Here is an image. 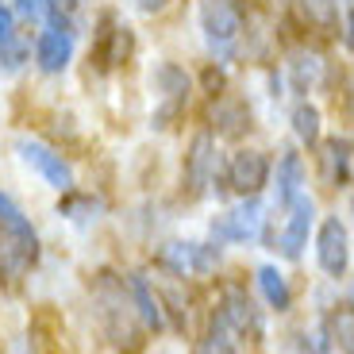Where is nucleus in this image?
I'll return each mask as SVG.
<instances>
[{"label": "nucleus", "mask_w": 354, "mask_h": 354, "mask_svg": "<svg viewBox=\"0 0 354 354\" xmlns=\"http://www.w3.org/2000/svg\"><path fill=\"white\" fill-rule=\"evenodd\" d=\"M39 262V235L8 193H0V277L19 281Z\"/></svg>", "instance_id": "1"}, {"label": "nucleus", "mask_w": 354, "mask_h": 354, "mask_svg": "<svg viewBox=\"0 0 354 354\" xmlns=\"http://www.w3.org/2000/svg\"><path fill=\"white\" fill-rule=\"evenodd\" d=\"M97 304H100V324L115 351L139 354L142 351V319L127 297V281L115 274H97Z\"/></svg>", "instance_id": "2"}, {"label": "nucleus", "mask_w": 354, "mask_h": 354, "mask_svg": "<svg viewBox=\"0 0 354 354\" xmlns=\"http://www.w3.org/2000/svg\"><path fill=\"white\" fill-rule=\"evenodd\" d=\"M201 24H204V39L212 43V50L227 54L231 46H235V39H239V31H243L239 0H204Z\"/></svg>", "instance_id": "3"}, {"label": "nucleus", "mask_w": 354, "mask_h": 354, "mask_svg": "<svg viewBox=\"0 0 354 354\" xmlns=\"http://www.w3.org/2000/svg\"><path fill=\"white\" fill-rule=\"evenodd\" d=\"M262 220H266L262 204H258L254 196H247L239 208H231L227 216H220V220L212 223V239L216 243H250V239H258Z\"/></svg>", "instance_id": "4"}, {"label": "nucleus", "mask_w": 354, "mask_h": 354, "mask_svg": "<svg viewBox=\"0 0 354 354\" xmlns=\"http://www.w3.org/2000/svg\"><path fill=\"white\" fill-rule=\"evenodd\" d=\"M216 316L223 319V328L239 339H262V316H258L254 301H250L243 289H227L220 301V312Z\"/></svg>", "instance_id": "5"}, {"label": "nucleus", "mask_w": 354, "mask_h": 354, "mask_svg": "<svg viewBox=\"0 0 354 354\" xmlns=\"http://www.w3.org/2000/svg\"><path fill=\"white\" fill-rule=\"evenodd\" d=\"M316 258H319V270L328 277H343L346 274V262H351V243H346V227L343 220H324L319 223V235H316Z\"/></svg>", "instance_id": "6"}, {"label": "nucleus", "mask_w": 354, "mask_h": 354, "mask_svg": "<svg viewBox=\"0 0 354 354\" xmlns=\"http://www.w3.org/2000/svg\"><path fill=\"white\" fill-rule=\"evenodd\" d=\"M16 151H19V158H24L27 166H35L39 174L46 177V185H54L58 193H70L73 189V169H70V162H66L62 154H54L50 147L31 142V139H19Z\"/></svg>", "instance_id": "7"}, {"label": "nucleus", "mask_w": 354, "mask_h": 354, "mask_svg": "<svg viewBox=\"0 0 354 354\" xmlns=\"http://www.w3.org/2000/svg\"><path fill=\"white\" fill-rule=\"evenodd\" d=\"M270 181V158L262 151H239L227 166V185L243 196H258Z\"/></svg>", "instance_id": "8"}, {"label": "nucleus", "mask_w": 354, "mask_h": 354, "mask_svg": "<svg viewBox=\"0 0 354 354\" xmlns=\"http://www.w3.org/2000/svg\"><path fill=\"white\" fill-rule=\"evenodd\" d=\"M212 177H216V147H212V135L201 131V135H193L189 154H185V185L201 196L204 189L212 185Z\"/></svg>", "instance_id": "9"}, {"label": "nucleus", "mask_w": 354, "mask_h": 354, "mask_svg": "<svg viewBox=\"0 0 354 354\" xmlns=\"http://www.w3.org/2000/svg\"><path fill=\"white\" fill-rule=\"evenodd\" d=\"M312 220H316V204H312V196H297V201L289 204V223H285L281 239H277V247H281L285 258H301L304 243H308V227Z\"/></svg>", "instance_id": "10"}, {"label": "nucleus", "mask_w": 354, "mask_h": 354, "mask_svg": "<svg viewBox=\"0 0 354 354\" xmlns=\"http://www.w3.org/2000/svg\"><path fill=\"white\" fill-rule=\"evenodd\" d=\"M73 58V31L62 27H46L43 35L35 39V62L43 73H62Z\"/></svg>", "instance_id": "11"}, {"label": "nucleus", "mask_w": 354, "mask_h": 354, "mask_svg": "<svg viewBox=\"0 0 354 354\" xmlns=\"http://www.w3.org/2000/svg\"><path fill=\"white\" fill-rule=\"evenodd\" d=\"M127 297H131L135 312H139L142 328L147 331H162L166 328V308H162V297L154 292V285L142 274H127Z\"/></svg>", "instance_id": "12"}, {"label": "nucleus", "mask_w": 354, "mask_h": 354, "mask_svg": "<svg viewBox=\"0 0 354 354\" xmlns=\"http://www.w3.org/2000/svg\"><path fill=\"white\" fill-rule=\"evenodd\" d=\"M154 85H158V93L166 97V112H174V108H181L189 100V73L181 70V66L174 62H162L158 70H154Z\"/></svg>", "instance_id": "13"}, {"label": "nucleus", "mask_w": 354, "mask_h": 354, "mask_svg": "<svg viewBox=\"0 0 354 354\" xmlns=\"http://www.w3.org/2000/svg\"><path fill=\"white\" fill-rule=\"evenodd\" d=\"M301 185H304V162L301 154H285L277 162V204L289 208L297 196H301Z\"/></svg>", "instance_id": "14"}, {"label": "nucleus", "mask_w": 354, "mask_h": 354, "mask_svg": "<svg viewBox=\"0 0 354 354\" xmlns=\"http://www.w3.org/2000/svg\"><path fill=\"white\" fill-rule=\"evenodd\" d=\"M351 142L346 139H328L324 142V154H319V162H324V174H328V181L331 185H343L346 177H351Z\"/></svg>", "instance_id": "15"}, {"label": "nucleus", "mask_w": 354, "mask_h": 354, "mask_svg": "<svg viewBox=\"0 0 354 354\" xmlns=\"http://www.w3.org/2000/svg\"><path fill=\"white\" fill-rule=\"evenodd\" d=\"M212 124L220 135H227V139H235V135H243L250 127V112L243 100H220V104L212 108Z\"/></svg>", "instance_id": "16"}, {"label": "nucleus", "mask_w": 354, "mask_h": 354, "mask_svg": "<svg viewBox=\"0 0 354 354\" xmlns=\"http://www.w3.org/2000/svg\"><path fill=\"white\" fill-rule=\"evenodd\" d=\"M319 73H324V62H319L316 50H297L289 58V77H292V88H297V93H308L319 81Z\"/></svg>", "instance_id": "17"}, {"label": "nucleus", "mask_w": 354, "mask_h": 354, "mask_svg": "<svg viewBox=\"0 0 354 354\" xmlns=\"http://www.w3.org/2000/svg\"><path fill=\"white\" fill-rule=\"evenodd\" d=\"M258 285H262V292H266V301H270V308L289 312L292 292H289V281H285V274L277 270V266H262V270H258Z\"/></svg>", "instance_id": "18"}, {"label": "nucleus", "mask_w": 354, "mask_h": 354, "mask_svg": "<svg viewBox=\"0 0 354 354\" xmlns=\"http://www.w3.org/2000/svg\"><path fill=\"white\" fill-rule=\"evenodd\" d=\"M328 335L343 354H354V304H339L328 319Z\"/></svg>", "instance_id": "19"}, {"label": "nucleus", "mask_w": 354, "mask_h": 354, "mask_svg": "<svg viewBox=\"0 0 354 354\" xmlns=\"http://www.w3.org/2000/svg\"><path fill=\"white\" fill-rule=\"evenodd\" d=\"M292 131H297V139L308 142V147H316L319 142V112L312 104H297L292 108Z\"/></svg>", "instance_id": "20"}, {"label": "nucleus", "mask_w": 354, "mask_h": 354, "mask_svg": "<svg viewBox=\"0 0 354 354\" xmlns=\"http://www.w3.org/2000/svg\"><path fill=\"white\" fill-rule=\"evenodd\" d=\"M196 354H235V343H231V331L223 328V319L216 316L212 328H208V335L196 343Z\"/></svg>", "instance_id": "21"}, {"label": "nucleus", "mask_w": 354, "mask_h": 354, "mask_svg": "<svg viewBox=\"0 0 354 354\" xmlns=\"http://www.w3.org/2000/svg\"><path fill=\"white\" fill-rule=\"evenodd\" d=\"M24 62H31V43H27V39H19V35L4 39V43H0V70L16 73Z\"/></svg>", "instance_id": "22"}, {"label": "nucleus", "mask_w": 354, "mask_h": 354, "mask_svg": "<svg viewBox=\"0 0 354 354\" xmlns=\"http://www.w3.org/2000/svg\"><path fill=\"white\" fill-rule=\"evenodd\" d=\"M162 262L174 270V274H193V243H169L162 250Z\"/></svg>", "instance_id": "23"}, {"label": "nucleus", "mask_w": 354, "mask_h": 354, "mask_svg": "<svg viewBox=\"0 0 354 354\" xmlns=\"http://www.w3.org/2000/svg\"><path fill=\"white\" fill-rule=\"evenodd\" d=\"M220 266V243H193V274H212Z\"/></svg>", "instance_id": "24"}, {"label": "nucleus", "mask_w": 354, "mask_h": 354, "mask_svg": "<svg viewBox=\"0 0 354 354\" xmlns=\"http://www.w3.org/2000/svg\"><path fill=\"white\" fill-rule=\"evenodd\" d=\"M304 12H308V19L312 24H319V27H331L335 24V4H328V0H304Z\"/></svg>", "instance_id": "25"}, {"label": "nucleus", "mask_w": 354, "mask_h": 354, "mask_svg": "<svg viewBox=\"0 0 354 354\" xmlns=\"http://www.w3.org/2000/svg\"><path fill=\"white\" fill-rule=\"evenodd\" d=\"M54 4H58V0H16V12L24 19H43L54 12Z\"/></svg>", "instance_id": "26"}, {"label": "nucleus", "mask_w": 354, "mask_h": 354, "mask_svg": "<svg viewBox=\"0 0 354 354\" xmlns=\"http://www.w3.org/2000/svg\"><path fill=\"white\" fill-rule=\"evenodd\" d=\"M12 35H16V31H12V8L8 4H0V43L12 39Z\"/></svg>", "instance_id": "27"}, {"label": "nucleus", "mask_w": 354, "mask_h": 354, "mask_svg": "<svg viewBox=\"0 0 354 354\" xmlns=\"http://www.w3.org/2000/svg\"><path fill=\"white\" fill-rule=\"evenodd\" d=\"M135 4H139L142 12H162L169 4V0H135Z\"/></svg>", "instance_id": "28"}, {"label": "nucleus", "mask_w": 354, "mask_h": 354, "mask_svg": "<svg viewBox=\"0 0 354 354\" xmlns=\"http://www.w3.org/2000/svg\"><path fill=\"white\" fill-rule=\"evenodd\" d=\"M346 46L354 50V12H351V19H346Z\"/></svg>", "instance_id": "29"}, {"label": "nucleus", "mask_w": 354, "mask_h": 354, "mask_svg": "<svg viewBox=\"0 0 354 354\" xmlns=\"http://www.w3.org/2000/svg\"><path fill=\"white\" fill-rule=\"evenodd\" d=\"M77 4H85V0H70V8H77Z\"/></svg>", "instance_id": "30"}, {"label": "nucleus", "mask_w": 354, "mask_h": 354, "mask_svg": "<svg viewBox=\"0 0 354 354\" xmlns=\"http://www.w3.org/2000/svg\"><path fill=\"white\" fill-rule=\"evenodd\" d=\"M328 4H335V8H339V4H343V0H328Z\"/></svg>", "instance_id": "31"}]
</instances>
